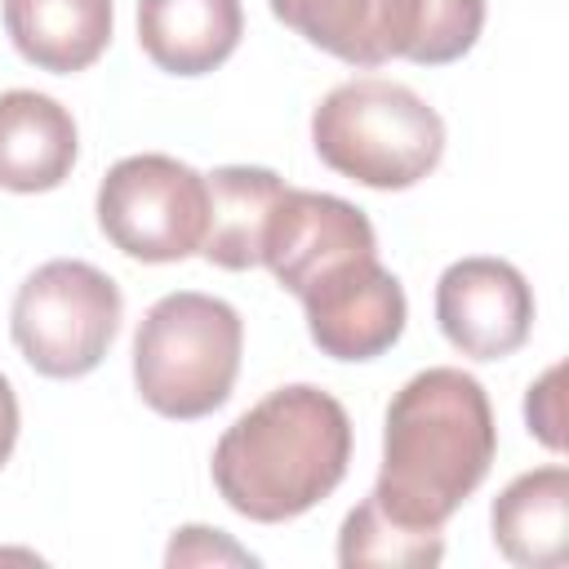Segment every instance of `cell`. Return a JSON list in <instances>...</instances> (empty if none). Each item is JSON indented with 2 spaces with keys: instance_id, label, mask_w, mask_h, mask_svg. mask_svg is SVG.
I'll list each match as a JSON object with an SVG mask.
<instances>
[{
  "instance_id": "obj_1",
  "label": "cell",
  "mask_w": 569,
  "mask_h": 569,
  "mask_svg": "<svg viewBox=\"0 0 569 569\" xmlns=\"http://www.w3.org/2000/svg\"><path fill=\"white\" fill-rule=\"evenodd\" d=\"M493 453L498 427L485 387L453 365L422 369L387 405L373 498L405 525L445 529L485 485Z\"/></svg>"
},
{
  "instance_id": "obj_2",
  "label": "cell",
  "mask_w": 569,
  "mask_h": 569,
  "mask_svg": "<svg viewBox=\"0 0 569 569\" xmlns=\"http://www.w3.org/2000/svg\"><path fill=\"white\" fill-rule=\"evenodd\" d=\"M351 462L347 409L311 387L289 382L244 409L213 445L218 498L258 525H280L325 502Z\"/></svg>"
},
{
  "instance_id": "obj_3",
  "label": "cell",
  "mask_w": 569,
  "mask_h": 569,
  "mask_svg": "<svg viewBox=\"0 0 569 569\" xmlns=\"http://www.w3.org/2000/svg\"><path fill=\"white\" fill-rule=\"evenodd\" d=\"M316 156L373 191L418 187L445 156L440 111L400 80L360 76L320 98L311 111Z\"/></svg>"
},
{
  "instance_id": "obj_4",
  "label": "cell",
  "mask_w": 569,
  "mask_h": 569,
  "mask_svg": "<svg viewBox=\"0 0 569 569\" xmlns=\"http://www.w3.org/2000/svg\"><path fill=\"white\" fill-rule=\"evenodd\" d=\"M244 351V320L231 302L196 289L151 302L133 333V387L160 418L196 422L227 405Z\"/></svg>"
},
{
  "instance_id": "obj_5",
  "label": "cell",
  "mask_w": 569,
  "mask_h": 569,
  "mask_svg": "<svg viewBox=\"0 0 569 569\" xmlns=\"http://www.w3.org/2000/svg\"><path fill=\"white\" fill-rule=\"evenodd\" d=\"M120 284L80 258L36 267L9 311V333L22 360L44 378H84L102 365L120 333Z\"/></svg>"
},
{
  "instance_id": "obj_6",
  "label": "cell",
  "mask_w": 569,
  "mask_h": 569,
  "mask_svg": "<svg viewBox=\"0 0 569 569\" xmlns=\"http://www.w3.org/2000/svg\"><path fill=\"white\" fill-rule=\"evenodd\" d=\"M102 236L138 262H182L200 253L209 227V187L191 164L142 151L124 156L98 182Z\"/></svg>"
},
{
  "instance_id": "obj_7",
  "label": "cell",
  "mask_w": 569,
  "mask_h": 569,
  "mask_svg": "<svg viewBox=\"0 0 569 569\" xmlns=\"http://www.w3.org/2000/svg\"><path fill=\"white\" fill-rule=\"evenodd\" d=\"M293 298L307 311L311 342L333 360H373L391 351L409 320L405 289L378 253L329 262Z\"/></svg>"
},
{
  "instance_id": "obj_8",
  "label": "cell",
  "mask_w": 569,
  "mask_h": 569,
  "mask_svg": "<svg viewBox=\"0 0 569 569\" xmlns=\"http://www.w3.org/2000/svg\"><path fill=\"white\" fill-rule=\"evenodd\" d=\"M436 325L453 351L502 360L529 342L533 289L507 258H458L436 280Z\"/></svg>"
},
{
  "instance_id": "obj_9",
  "label": "cell",
  "mask_w": 569,
  "mask_h": 569,
  "mask_svg": "<svg viewBox=\"0 0 569 569\" xmlns=\"http://www.w3.org/2000/svg\"><path fill=\"white\" fill-rule=\"evenodd\" d=\"M271 13L307 44L342 58L347 67L413 62L422 40V0H267Z\"/></svg>"
},
{
  "instance_id": "obj_10",
  "label": "cell",
  "mask_w": 569,
  "mask_h": 569,
  "mask_svg": "<svg viewBox=\"0 0 569 569\" xmlns=\"http://www.w3.org/2000/svg\"><path fill=\"white\" fill-rule=\"evenodd\" d=\"M80 133L71 111L36 89L0 93V187L18 196L53 191L71 178Z\"/></svg>"
},
{
  "instance_id": "obj_11",
  "label": "cell",
  "mask_w": 569,
  "mask_h": 569,
  "mask_svg": "<svg viewBox=\"0 0 569 569\" xmlns=\"http://www.w3.org/2000/svg\"><path fill=\"white\" fill-rule=\"evenodd\" d=\"M244 36L240 0H138V44L169 76H209Z\"/></svg>"
},
{
  "instance_id": "obj_12",
  "label": "cell",
  "mask_w": 569,
  "mask_h": 569,
  "mask_svg": "<svg viewBox=\"0 0 569 569\" xmlns=\"http://www.w3.org/2000/svg\"><path fill=\"white\" fill-rule=\"evenodd\" d=\"M13 49L53 76L93 67L111 44V0H0Z\"/></svg>"
},
{
  "instance_id": "obj_13",
  "label": "cell",
  "mask_w": 569,
  "mask_h": 569,
  "mask_svg": "<svg viewBox=\"0 0 569 569\" xmlns=\"http://www.w3.org/2000/svg\"><path fill=\"white\" fill-rule=\"evenodd\" d=\"M493 547L520 569H556L569 556V471L560 462L516 476L489 511Z\"/></svg>"
},
{
  "instance_id": "obj_14",
  "label": "cell",
  "mask_w": 569,
  "mask_h": 569,
  "mask_svg": "<svg viewBox=\"0 0 569 569\" xmlns=\"http://www.w3.org/2000/svg\"><path fill=\"white\" fill-rule=\"evenodd\" d=\"M204 187H209V227L200 253L222 271L262 267V236L289 182L262 164H222L204 173Z\"/></svg>"
},
{
  "instance_id": "obj_15",
  "label": "cell",
  "mask_w": 569,
  "mask_h": 569,
  "mask_svg": "<svg viewBox=\"0 0 569 569\" xmlns=\"http://www.w3.org/2000/svg\"><path fill=\"white\" fill-rule=\"evenodd\" d=\"M440 556H445V533L440 529L405 525L373 493L360 507L347 511L342 533H338V565H347V569H365V565L431 569V565H440Z\"/></svg>"
},
{
  "instance_id": "obj_16",
  "label": "cell",
  "mask_w": 569,
  "mask_h": 569,
  "mask_svg": "<svg viewBox=\"0 0 569 569\" xmlns=\"http://www.w3.org/2000/svg\"><path fill=\"white\" fill-rule=\"evenodd\" d=\"M164 565H258V556H249L244 547H236L222 529H209V525H187L173 533L169 551H164Z\"/></svg>"
},
{
  "instance_id": "obj_17",
  "label": "cell",
  "mask_w": 569,
  "mask_h": 569,
  "mask_svg": "<svg viewBox=\"0 0 569 569\" xmlns=\"http://www.w3.org/2000/svg\"><path fill=\"white\" fill-rule=\"evenodd\" d=\"M560 378H565V369L551 365L525 396V422H529L533 440H542L551 453L565 449V391H560Z\"/></svg>"
},
{
  "instance_id": "obj_18",
  "label": "cell",
  "mask_w": 569,
  "mask_h": 569,
  "mask_svg": "<svg viewBox=\"0 0 569 569\" xmlns=\"http://www.w3.org/2000/svg\"><path fill=\"white\" fill-rule=\"evenodd\" d=\"M18 396H13V387H9V378L0 373V467L9 462V453H13V445H18Z\"/></svg>"
}]
</instances>
